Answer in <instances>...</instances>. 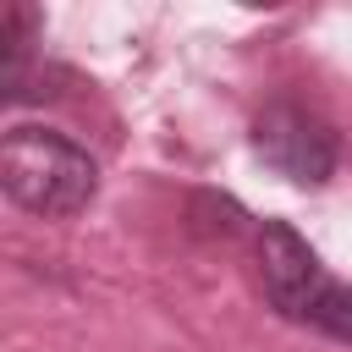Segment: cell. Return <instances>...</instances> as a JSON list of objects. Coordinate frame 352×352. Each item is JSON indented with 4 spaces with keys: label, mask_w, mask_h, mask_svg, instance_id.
I'll list each match as a JSON object with an SVG mask.
<instances>
[{
    "label": "cell",
    "mask_w": 352,
    "mask_h": 352,
    "mask_svg": "<svg viewBox=\"0 0 352 352\" xmlns=\"http://www.w3.org/2000/svg\"><path fill=\"white\" fill-rule=\"evenodd\" d=\"M0 187L28 214L60 220V214L88 209V198L99 192V165L66 132L22 121V126H11L0 138Z\"/></svg>",
    "instance_id": "1"
},
{
    "label": "cell",
    "mask_w": 352,
    "mask_h": 352,
    "mask_svg": "<svg viewBox=\"0 0 352 352\" xmlns=\"http://www.w3.org/2000/svg\"><path fill=\"white\" fill-rule=\"evenodd\" d=\"M253 148L297 187H324L336 176V132L302 104H270L253 121Z\"/></svg>",
    "instance_id": "2"
},
{
    "label": "cell",
    "mask_w": 352,
    "mask_h": 352,
    "mask_svg": "<svg viewBox=\"0 0 352 352\" xmlns=\"http://www.w3.org/2000/svg\"><path fill=\"white\" fill-rule=\"evenodd\" d=\"M258 280H264L270 308H275L280 319H297V324H302L330 275H324L319 253L297 236V226L264 220V226H258Z\"/></svg>",
    "instance_id": "3"
},
{
    "label": "cell",
    "mask_w": 352,
    "mask_h": 352,
    "mask_svg": "<svg viewBox=\"0 0 352 352\" xmlns=\"http://www.w3.org/2000/svg\"><path fill=\"white\" fill-rule=\"evenodd\" d=\"M302 324H314V330H324V336H336V341L352 346V286L346 280H324V292L314 297V308H308Z\"/></svg>",
    "instance_id": "4"
}]
</instances>
